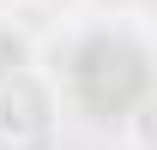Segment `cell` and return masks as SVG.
Returning <instances> with one entry per match:
<instances>
[{"mask_svg":"<svg viewBox=\"0 0 157 150\" xmlns=\"http://www.w3.org/2000/svg\"><path fill=\"white\" fill-rule=\"evenodd\" d=\"M55 120H60V96L36 66L0 72V144L6 150H42L55 138Z\"/></svg>","mask_w":157,"mask_h":150,"instance_id":"6da1fadb","label":"cell"}]
</instances>
